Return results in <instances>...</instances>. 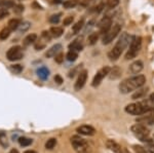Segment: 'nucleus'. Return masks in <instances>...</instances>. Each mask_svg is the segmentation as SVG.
I'll return each mask as SVG.
<instances>
[{"label":"nucleus","instance_id":"f257e3e1","mask_svg":"<svg viewBox=\"0 0 154 153\" xmlns=\"http://www.w3.org/2000/svg\"><path fill=\"white\" fill-rule=\"evenodd\" d=\"M146 77L144 75H137L134 77L128 78V79L123 80L122 82L119 84V90L122 93H130L131 92L141 88L145 84Z\"/></svg>","mask_w":154,"mask_h":153},{"label":"nucleus","instance_id":"f03ea898","mask_svg":"<svg viewBox=\"0 0 154 153\" xmlns=\"http://www.w3.org/2000/svg\"><path fill=\"white\" fill-rule=\"evenodd\" d=\"M131 41V35H128V34L125 33V32L121 34V36L119 37V39H118L117 42H116L115 46H114V47L108 53L109 60H110V61L118 60V58L121 56L122 51L125 50V49L128 47V45H130Z\"/></svg>","mask_w":154,"mask_h":153},{"label":"nucleus","instance_id":"7ed1b4c3","mask_svg":"<svg viewBox=\"0 0 154 153\" xmlns=\"http://www.w3.org/2000/svg\"><path fill=\"white\" fill-rule=\"evenodd\" d=\"M151 107L145 103H133L125 107V112L131 115H142L149 112Z\"/></svg>","mask_w":154,"mask_h":153},{"label":"nucleus","instance_id":"20e7f679","mask_svg":"<svg viewBox=\"0 0 154 153\" xmlns=\"http://www.w3.org/2000/svg\"><path fill=\"white\" fill-rule=\"evenodd\" d=\"M141 46H142V38L140 36H134L130 43V49L125 55L126 60H131V59L136 58L140 51Z\"/></svg>","mask_w":154,"mask_h":153},{"label":"nucleus","instance_id":"39448f33","mask_svg":"<svg viewBox=\"0 0 154 153\" xmlns=\"http://www.w3.org/2000/svg\"><path fill=\"white\" fill-rule=\"evenodd\" d=\"M131 130L137 136V137L140 138V140L142 142H147V143L151 142V139H149L148 138L149 130L144 124H140V123L134 124L133 127H131Z\"/></svg>","mask_w":154,"mask_h":153},{"label":"nucleus","instance_id":"423d86ee","mask_svg":"<svg viewBox=\"0 0 154 153\" xmlns=\"http://www.w3.org/2000/svg\"><path fill=\"white\" fill-rule=\"evenodd\" d=\"M71 143H72V146H73L74 150L78 153H85L88 151V142L85 141L84 139H82L81 137L79 136H73L71 138Z\"/></svg>","mask_w":154,"mask_h":153},{"label":"nucleus","instance_id":"0eeeda50","mask_svg":"<svg viewBox=\"0 0 154 153\" xmlns=\"http://www.w3.org/2000/svg\"><path fill=\"white\" fill-rule=\"evenodd\" d=\"M121 31V26L119 24H114L111 29L109 30L105 35L103 36V39H102V42L103 44H109L111 43L116 37L118 36V34L120 33Z\"/></svg>","mask_w":154,"mask_h":153},{"label":"nucleus","instance_id":"6e6552de","mask_svg":"<svg viewBox=\"0 0 154 153\" xmlns=\"http://www.w3.org/2000/svg\"><path fill=\"white\" fill-rule=\"evenodd\" d=\"M6 58L8 61L14 62V61H19L23 58V50H22L21 46H12L7 50L6 53Z\"/></svg>","mask_w":154,"mask_h":153},{"label":"nucleus","instance_id":"1a4fd4ad","mask_svg":"<svg viewBox=\"0 0 154 153\" xmlns=\"http://www.w3.org/2000/svg\"><path fill=\"white\" fill-rule=\"evenodd\" d=\"M109 72H110V68L107 67V66H106V67H103L102 69H100V70L97 72L95 77H94L93 82H91V85H93L94 87H97L98 85H100L102 80L104 79V77H105V76L108 75Z\"/></svg>","mask_w":154,"mask_h":153},{"label":"nucleus","instance_id":"9d476101","mask_svg":"<svg viewBox=\"0 0 154 153\" xmlns=\"http://www.w3.org/2000/svg\"><path fill=\"white\" fill-rule=\"evenodd\" d=\"M111 27H112V19H111L110 17H107V16L104 17V18L100 21V23H99L100 33L104 34V35L110 30Z\"/></svg>","mask_w":154,"mask_h":153},{"label":"nucleus","instance_id":"9b49d317","mask_svg":"<svg viewBox=\"0 0 154 153\" xmlns=\"http://www.w3.org/2000/svg\"><path fill=\"white\" fill-rule=\"evenodd\" d=\"M86 79H88V71L86 70L81 71V72L79 73L78 78H77V80L75 82V86H74L75 90H80L84 86V84H85Z\"/></svg>","mask_w":154,"mask_h":153},{"label":"nucleus","instance_id":"f8f14e48","mask_svg":"<svg viewBox=\"0 0 154 153\" xmlns=\"http://www.w3.org/2000/svg\"><path fill=\"white\" fill-rule=\"evenodd\" d=\"M77 133L83 136H93L95 134V129L91 125H81V127H77Z\"/></svg>","mask_w":154,"mask_h":153},{"label":"nucleus","instance_id":"ddd939ff","mask_svg":"<svg viewBox=\"0 0 154 153\" xmlns=\"http://www.w3.org/2000/svg\"><path fill=\"white\" fill-rule=\"evenodd\" d=\"M61 49H62L61 44L60 43L54 44V45L51 46L49 49H48V51H46V54H45V57L46 58H53V57H56L60 51H61Z\"/></svg>","mask_w":154,"mask_h":153},{"label":"nucleus","instance_id":"4468645a","mask_svg":"<svg viewBox=\"0 0 154 153\" xmlns=\"http://www.w3.org/2000/svg\"><path fill=\"white\" fill-rule=\"evenodd\" d=\"M82 37H79V38L75 39V40L73 41L72 43L69 44V48L71 49V50H76V51H80L82 50Z\"/></svg>","mask_w":154,"mask_h":153},{"label":"nucleus","instance_id":"2eb2a0df","mask_svg":"<svg viewBox=\"0 0 154 153\" xmlns=\"http://www.w3.org/2000/svg\"><path fill=\"white\" fill-rule=\"evenodd\" d=\"M106 145H107V147L114 153H121V147L119 146L118 143H116L114 140H107Z\"/></svg>","mask_w":154,"mask_h":153},{"label":"nucleus","instance_id":"dca6fc26","mask_svg":"<svg viewBox=\"0 0 154 153\" xmlns=\"http://www.w3.org/2000/svg\"><path fill=\"white\" fill-rule=\"evenodd\" d=\"M143 67H144V65H143V62L142 61H140V60L135 61L131 65V71L134 74H138V73H140L141 71L143 70Z\"/></svg>","mask_w":154,"mask_h":153},{"label":"nucleus","instance_id":"f3484780","mask_svg":"<svg viewBox=\"0 0 154 153\" xmlns=\"http://www.w3.org/2000/svg\"><path fill=\"white\" fill-rule=\"evenodd\" d=\"M120 75H121V70H120V68L117 67V66H115V67H113L112 69H110V72L108 74L110 79H117Z\"/></svg>","mask_w":154,"mask_h":153},{"label":"nucleus","instance_id":"a211bd4d","mask_svg":"<svg viewBox=\"0 0 154 153\" xmlns=\"http://www.w3.org/2000/svg\"><path fill=\"white\" fill-rule=\"evenodd\" d=\"M49 33H51V35L53 36V37H56V38H58V37L63 35L64 29L62 28V27H51V30H49Z\"/></svg>","mask_w":154,"mask_h":153},{"label":"nucleus","instance_id":"6ab92c4d","mask_svg":"<svg viewBox=\"0 0 154 153\" xmlns=\"http://www.w3.org/2000/svg\"><path fill=\"white\" fill-rule=\"evenodd\" d=\"M37 74H38L39 78L42 80H45L48 79V75H49V70L46 67H41L37 70Z\"/></svg>","mask_w":154,"mask_h":153},{"label":"nucleus","instance_id":"aec40b11","mask_svg":"<svg viewBox=\"0 0 154 153\" xmlns=\"http://www.w3.org/2000/svg\"><path fill=\"white\" fill-rule=\"evenodd\" d=\"M36 40H37V34L31 33V34H29V35L24 39L23 44H24L25 46H28V45H30V44L34 43Z\"/></svg>","mask_w":154,"mask_h":153},{"label":"nucleus","instance_id":"412c9836","mask_svg":"<svg viewBox=\"0 0 154 153\" xmlns=\"http://www.w3.org/2000/svg\"><path fill=\"white\" fill-rule=\"evenodd\" d=\"M22 22H21V20L20 19H11V20H9V22H8V28L11 29V31H14V30H17V29L19 28V26H20V24H21Z\"/></svg>","mask_w":154,"mask_h":153},{"label":"nucleus","instance_id":"4be33fe9","mask_svg":"<svg viewBox=\"0 0 154 153\" xmlns=\"http://www.w3.org/2000/svg\"><path fill=\"white\" fill-rule=\"evenodd\" d=\"M30 27H31V23H30V22L25 21V22H22V23L20 24L19 28L17 29V30H19L20 33H24V32H26V31L29 30Z\"/></svg>","mask_w":154,"mask_h":153},{"label":"nucleus","instance_id":"5701e85b","mask_svg":"<svg viewBox=\"0 0 154 153\" xmlns=\"http://www.w3.org/2000/svg\"><path fill=\"white\" fill-rule=\"evenodd\" d=\"M16 4H14V0H0V6H2L3 8H11L14 7Z\"/></svg>","mask_w":154,"mask_h":153},{"label":"nucleus","instance_id":"b1692460","mask_svg":"<svg viewBox=\"0 0 154 153\" xmlns=\"http://www.w3.org/2000/svg\"><path fill=\"white\" fill-rule=\"evenodd\" d=\"M19 143H20V145H21V146L27 147V146H30V145L33 143V140L29 139V138H26V137H21L19 139Z\"/></svg>","mask_w":154,"mask_h":153},{"label":"nucleus","instance_id":"393cba45","mask_svg":"<svg viewBox=\"0 0 154 153\" xmlns=\"http://www.w3.org/2000/svg\"><path fill=\"white\" fill-rule=\"evenodd\" d=\"M11 33V30L8 28V27L2 29L1 32H0V39H1V40H5V39H7L9 37Z\"/></svg>","mask_w":154,"mask_h":153},{"label":"nucleus","instance_id":"a878e982","mask_svg":"<svg viewBox=\"0 0 154 153\" xmlns=\"http://www.w3.org/2000/svg\"><path fill=\"white\" fill-rule=\"evenodd\" d=\"M66 58H67V60H68V61L74 62V61L77 60V58H78V54H77L76 50H71V49H70V50L68 51V54H67Z\"/></svg>","mask_w":154,"mask_h":153},{"label":"nucleus","instance_id":"bb28decb","mask_svg":"<svg viewBox=\"0 0 154 153\" xmlns=\"http://www.w3.org/2000/svg\"><path fill=\"white\" fill-rule=\"evenodd\" d=\"M83 25H84V20H83V19H81L80 21H78V22H77V23H76V24L73 26V28H72V30H73L74 34L78 33V32L80 31L81 29H82Z\"/></svg>","mask_w":154,"mask_h":153},{"label":"nucleus","instance_id":"cd10ccee","mask_svg":"<svg viewBox=\"0 0 154 153\" xmlns=\"http://www.w3.org/2000/svg\"><path fill=\"white\" fill-rule=\"evenodd\" d=\"M99 39V33H91V35L88 36V44L89 45H94V44L97 43V41H98Z\"/></svg>","mask_w":154,"mask_h":153},{"label":"nucleus","instance_id":"c85d7f7f","mask_svg":"<svg viewBox=\"0 0 154 153\" xmlns=\"http://www.w3.org/2000/svg\"><path fill=\"white\" fill-rule=\"evenodd\" d=\"M56 145H57V139H54V138H51V139H48V142L45 143V148L48 150H51V149H54Z\"/></svg>","mask_w":154,"mask_h":153},{"label":"nucleus","instance_id":"c756f323","mask_svg":"<svg viewBox=\"0 0 154 153\" xmlns=\"http://www.w3.org/2000/svg\"><path fill=\"white\" fill-rule=\"evenodd\" d=\"M77 0H67V1L63 2V6L65 8H73L77 5Z\"/></svg>","mask_w":154,"mask_h":153},{"label":"nucleus","instance_id":"7c9ffc66","mask_svg":"<svg viewBox=\"0 0 154 153\" xmlns=\"http://www.w3.org/2000/svg\"><path fill=\"white\" fill-rule=\"evenodd\" d=\"M146 93H147V88H142V90H139L138 92H136L133 95V99H134V100L141 99L142 97H144V95H146Z\"/></svg>","mask_w":154,"mask_h":153},{"label":"nucleus","instance_id":"2f4dec72","mask_svg":"<svg viewBox=\"0 0 154 153\" xmlns=\"http://www.w3.org/2000/svg\"><path fill=\"white\" fill-rule=\"evenodd\" d=\"M0 144L3 147L8 146V141H7V137L6 134L4 132H0Z\"/></svg>","mask_w":154,"mask_h":153},{"label":"nucleus","instance_id":"473e14b6","mask_svg":"<svg viewBox=\"0 0 154 153\" xmlns=\"http://www.w3.org/2000/svg\"><path fill=\"white\" fill-rule=\"evenodd\" d=\"M11 70L14 73L16 74H19L23 71V66L22 65H19V64H16V65H11Z\"/></svg>","mask_w":154,"mask_h":153},{"label":"nucleus","instance_id":"72a5a7b5","mask_svg":"<svg viewBox=\"0 0 154 153\" xmlns=\"http://www.w3.org/2000/svg\"><path fill=\"white\" fill-rule=\"evenodd\" d=\"M60 18H61V14H54L49 18V22L51 24H58L60 22Z\"/></svg>","mask_w":154,"mask_h":153},{"label":"nucleus","instance_id":"f704fd0d","mask_svg":"<svg viewBox=\"0 0 154 153\" xmlns=\"http://www.w3.org/2000/svg\"><path fill=\"white\" fill-rule=\"evenodd\" d=\"M133 148H134V150H135L136 153H147L145 148L140 146V145H134Z\"/></svg>","mask_w":154,"mask_h":153},{"label":"nucleus","instance_id":"c9c22d12","mask_svg":"<svg viewBox=\"0 0 154 153\" xmlns=\"http://www.w3.org/2000/svg\"><path fill=\"white\" fill-rule=\"evenodd\" d=\"M118 4H119V0H108L107 5H108L109 8H114V7H116Z\"/></svg>","mask_w":154,"mask_h":153},{"label":"nucleus","instance_id":"e433bc0d","mask_svg":"<svg viewBox=\"0 0 154 153\" xmlns=\"http://www.w3.org/2000/svg\"><path fill=\"white\" fill-rule=\"evenodd\" d=\"M9 16V12L7 9L5 8H0V21L3 20L5 17H8Z\"/></svg>","mask_w":154,"mask_h":153},{"label":"nucleus","instance_id":"4c0bfd02","mask_svg":"<svg viewBox=\"0 0 154 153\" xmlns=\"http://www.w3.org/2000/svg\"><path fill=\"white\" fill-rule=\"evenodd\" d=\"M74 21V18L72 16H69V17H67V18L64 19V22H63V24L65 25V26H69V25H71L72 24V22Z\"/></svg>","mask_w":154,"mask_h":153},{"label":"nucleus","instance_id":"58836bf2","mask_svg":"<svg viewBox=\"0 0 154 153\" xmlns=\"http://www.w3.org/2000/svg\"><path fill=\"white\" fill-rule=\"evenodd\" d=\"M14 11L16 12V14H21V12L24 11V5H22V4H19V5H14Z\"/></svg>","mask_w":154,"mask_h":153},{"label":"nucleus","instance_id":"ea45409f","mask_svg":"<svg viewBox=\"0 0 154 153\" xmlns=\"http://www.w3.org/2000/svg\"><path fill=\"white\" fill-rule=\"evenodd\" d=\"M54 59H56V62H57V63L61 64L62 62L64 61V55H63L62 53H59L58 55L56 56V58H54Z\"/></svg>","mask_w":154,"mask_h":153},{"label":"nucleus","instance_id":"a19ab883","mask_svg":"<svg viewBox=\"0 0 154 153\" xmlns=\"http://www.w3.org/2000/svg\"><path fill=\"white\" fill-rule=\"evenodd\" d=\"M54 81H56L58 84H62V83H63V78L60 75H56L54 76Z\"/></svg>","mask_w":154,"mask_h":153},{"label":"nucleus","instance_id":"79ce46f5","mask_svg":"<svg viewBox=\"0 0 154 153\" xmlns=\"http://www.w3.org/2000/svg\"><path fill=\"white\" fill-rule=\"evenodd\" d=\"M149 102H150L152 105H154V93L149 96Z\"/></svg>","mask_w":154,"mask_h":153},{"label":"nucleus","instance_id":"37998d69","mask_svg":"<svg viewBox=\"0 0 154 153\" xmlns=\"http://www.w3.org/2000/svg\"><path fill=\"white\" fill-rule=\"evenodd\" d=\"M148 149H149V151H150V153H154V144L149 145Z\"/></svg>","mask_w":154,"mask_h":153},{"label":"nucleus","instance_id":"c03bdc74","mask_svg":"<svg viewBox=\"0 0 154 153\" xmlns=\"http://www.w3.org/2000/svg\"><path fill=\"white\" fill-rule=\"evenodd\" d=\"M33 6H36L37 8H39V9H41V8H42V7H41L40 5H39V4H37V2H34V3H33Z\"/></svg>","mask_w":154,"mask_h":153},{"label":"nucleus","instance_id":"a18cd8bd","mask_svg":"<svg viewBox=\"0 0 154 153\" xmlns=\"http://www.w3.org/2000/svg\"><path fill=\"white\" fill-rule=\"evenodd\" d=\"M9 153H19V151L17 149H11V151H9Z\"/></svg>","mask_w":154,"mask_h":153},{"label":"nucleus","instance_id":"49530a36","mask_svg":"<svg viewBox=\"0 0 154 153\" xmlns=\"http://www.w3.org/2000/svg\"><path fill=\"white\" fill-rule=\"evenodd\" d=\"M25 153H37V152H35V151H33V150H28V151H26Z\"/></svg>","mask_w":154,"mask_h":153},{"label":"nucleus","instance_id":"de8ad7c7","mask_svg":"<svg viewBox=\"0 0 154 153\" xmlns=\"http://www.w3.org/2000/svg\"><path fill=\"white\" fill-rule=\"evenodd\" d=\"M88 1H91V0H88Z\"/></svg>","mask_w":154,"mask_h":153}]
</instances>
